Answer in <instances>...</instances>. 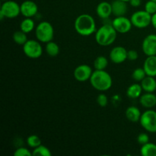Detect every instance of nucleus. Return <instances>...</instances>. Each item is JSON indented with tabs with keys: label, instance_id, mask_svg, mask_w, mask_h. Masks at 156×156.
I'll use <instances>...</instances> for the list:
<instances>
[{
	"label": "nucleus",
	"instance_id": "obj_37",
	"mask_svg": "<svg viewBox=\"0 0 156 156\" xmlns=\"http://www.w3.org/2000/svg\"><path fill=\"white\" fill-rule=\"evenodd\" d=\"M2 1H3V2H5V1H7V0H2Z\"/></svg>",
	"mask_w": 156,
	"mask_h": 156
},
{
	"label": "nucleus",
	"instance_id": "obj_25",
	"mask_svg": "<svg viewBox=\"0 0 156 156\" xmlns=\"http://www.w3.org/2000/svg\"><path fill=\"white\" fill-rule=\"evenodd\" d=\"M108 66V59L104 56H99L94 59V66L95 69L105 70Z\"/></svg>",
	"mask_w": 156,
	"mask_h": 156
},
{
	"label": "nucleus",
	"instance_id": "obj_35",
	"mask_svg": "<svg viewBox=\"0 0 156 156\" xmlns=\"http://www.w3.org/2000/svg\"><path fill=\"white\" fill-rule=\"evenodd\" d=\"M151 24L153 26L154 28L156 30V13L152 15V22H151Z\"/></svg>",
	"mask_w": 156,
	"mask_h": 156
},
{
	"label": "nucleus",
	"instance_id": "obj_36",
	"mask_svg": "<svg viewBox=\"0 0 156 156\" xmlns=\"http://www.w3.org/2000/svg\"><path fill=\"white\" fill-rule=\"evenodd\" d=\"M122 1L126 2H129V1H130V0H122Z\"/></svg>",
	"mask_w": 156,
	"mask_h": 156
},
{
	"label": "nucleus",
	"instance_id": "obj_12",
	"mask_svg": "<svg viewBox=\"0 0 156 156\" xmlns=\"http://www.w3.org/2000/svg\"><path fill=\"white\" fill-rule=\"evenodd\" d=\"M127 50L121 46L114 47L110 53V59L112 62L120 64L127 59Z\"/></svg>",
	"mask_w": 156,
	"mask_h": 156
},
{
	"label": "nucleus",
	"instance_id": "obj_8",
	"mask_svg": "<svg viewBox=\"0 0 156 156\" xmlns=\"http://www.w3.org/2000/svg\"><path fill=\"white\" fill-rule=\"evenodd\" d=\"M0 13L5 18H15L21 14V7L18 3L12 0H7L2 4Z\"/></svg>",
	"mask_w": 156,
	"mask_h": 156
},
{
	"label": "nucleus",
	"instance_id": "obj_32",
	"mask_svg": "<svg viewBox=\"0 0 156 156\" xmlns=\"http://www.w3.org/2000/svg\"><path fill=\"white\" fill-rule=\"evenodd\" d=\"M97 103L102 108H105L108 104V98L105 94H100L97 97Z\"/></svg>",
	"mask_w": 156,
	"mask_h": 156
},
{
	"label": "nucleus",
	"instance_id": "obj_27",
	"mask_svg": "<svg viewBox=\"0 0 156 156\" xmlns=\"http://www.w3.org/2000/svg\"><path fill=\"white\" fill-rule=\"evenodd\" d=\"M147 76L145 72L144 69L143 68H137L136 69H134V71L132 73V78L133 79H134L136 82H141L143 79H145V77Z\"/></svg>",
	"mask_w": 156,
	"mask_h": 156
},
{
	"label": "nucleus",
	"instance_id": "obj_31",
	"mask_svg": "<svg viewBox=\"0 0 156 156\" xmlns=\"http://www.w3.org/2000/svg\"><path fill=\"white\" fill-rule=\"evenodd\" d=\"M149 142V136L147 133H142L139 134L137 136V143L140 145L143 146V145L146 144Z\"/></svg>",
	"mask_w": 156,
	"mask_h": 156
},
{
	"label": "nucleus",
	"instance_id": "obj_20",
	"mask_svg": "<svg viewBox=\"0 0 156 156\" xmlns=\"http://www.w3.org/2000/svg\"><path fill=\"white\" fill-rule=\"evenodd\" d=\"M143 91L141 84H133V85H129L126 89V95L128 98L132 99L140 98V96L142 95Z\"/></svg>",
	"mask_w": 156,
	"mask_h": 156
},
{
	"label": "nucleus",
	"instance_id": "obj_15",
	"mask_svg": "<svg viewBox=\"0 0 156 156\" xmlns=\"http://www.w3.org/2000/svg\"><path fill=\"white\" fill-rule=\"evenodd\" d=\"M127 2L122 0H114L111 2L112 15L116 17L124 16L127 12Z\"/></svg>",
	"mask_w": 156,
	"mask_h": 156
},
{
	"label": "nucleus",
	"instance_id": "obj_10",
	"mask_svg": "<svg viewBox=\"0 0 156 156\" xmlns=\"http://www.w3.org/2000/svg\"><path fill=\"white\" fill-rule=\"evenodd\" d=\"M142 50L145 55L155 56L156 55V34H150L144 38L142 44Z\"/></svg>",
	"mask_w": 156,
	"mask_h": 156
},
{
	"label": "nucleus",
	"instance_id": "obj_26",
	"mask_svg": "<svg viewBox=\"0 0 156 156\" xmlns=\"http://www.w3.org/2000/svg\"><path fill=\"white\" fill-rule=\"evenodd\" d=\"M33 156H51L52 153L50 152V149L47 146L40 145L37 147L34 148L32 152Z\"/></svg>",
	"mask_w": 156,
	"mask_h": 156
},
{
	"label": "nucleus",
	"instance_id": "obj_16",
	"mask_svg": "<svg viewBox=\"0 0 156 156\" xmlns=\"http://www.w3.org/2000/svg\"><path fill=\"white\" fill-rule=\"evenodd\" d=\"M140 104L143 108L151 109L156 105V95L153 92H146L140 97Z\"/></svg>",
	"mask_w": 156,
	"mask_h": 156
},
{
	"label": "nucleus",
	"instance_id": "obj_11",
	"mask_svg": "<svg viewBox=\"0 0 156 156\" xmlns=\"http://www.w3.org/2000/svg\"><path fill=\"white\" fill-rule=\"evenodd\" d=\"M92 73L93 70L90 66L87 64H82L75 69L73 72V76L76 80L82 82L89 80Z\"/></svg>",
	"mask_w": 156,
	"mask_h": 156
},
{
	"label": "nucleus",
	"instance_id": "obj_4",
	"mask_svg": "<svg viewBox=\"0 0 156 156\" xmlns=\"http://www.w3.org/2000/svg\"><path fill=\"white\" fill-rule=\"evenodd\" d=\"M35 36L37 41L41 43H47L53 41L54 37V29L48 21H41L35 28Z\"/></svg>",
	"mask_w": 156,
	"mask_h": 156
},
{
	"label": "nucleus",
	"instance_id": "obj_24",
	"mask_svg": "<svg viewBox=\"0 0 156 156\" xmlns=\"http://www.w3.org/2000/svg\"><path fill=\"white\" fill-rule=\"evenodd\" d=\"M12 38L15 44H18V45L23 46L27 41V37L26 35V33H24L21 30L15 31L12 35Z\"/></svg>",
	"mask_w": 156,
	"mask_h": 156
},
{
	"label": "nucleus",
	"instance_id": "obj_38",
	"mask_svg": "<svg viewBox=\"0 0 156 156\" xmlns=\"http://www.w3.org/2000/svg\"><path fill=\"white\" fill-rule=\"evenodd\" d=\"M152 1H155V2H156V0H152Z\"/></svg>",
	"mask_w": 156,
	"mask_h": 156
},
{
	"label": "nucleus",
	"instance_id": "obj_18",
	"mask_svg": "<svg viewBox=\"0 0 156 156\" xmlns=\"http://www.w3.org/2000/svg\"><path fill=\"white\" fill-rule=\"evenodd\" d=\"M125 115L128 120L133 123H136V122H140L142 113L137 107L130 106L126 108L125 111Z\"/></svg>",
	"mask_w": 156,
	"mask_h": 156
},
{
	"label": "nucleus",
	"instance_id": "obj_14",
	"mask_svg": "<svg viewBox=\"0 0 156 156\" xmlns=\"http://www.w3.org/2000/svg\"><path fill=\"white\" fill-rule=\"evenodd\" d=\"M96 13L101 19H108L112 15L111 3L105 1L100 2L96 8Z\"/></svg>",
	"mask_w": 156,
	"mask_h": 156
},
{
	"label": "nucleus",
	"instance_id": "obj_2",
	"mask_svg": "<svg viewBox=\"0 0 156 156\" xmlns=\"http://www.w3.org/2000/svg\"><path fill=\"white\" fill-rule=\"evenodd\" d=\"M117 37V30L111 23L104 24L95 32V41L98 45L108 47L114 44Z\"/></svg>",
	"mask_w": 156,
	"mask_h": 156
},
{
	"label": "nucleus",
	"instance_id": "obj_29",
	"mask_svg": "<svg viewBox=\"0 0 156 156\" xmlns=\"http://www.w3.org/2000/svg\"><path fill=\"white\" fill-rule=\"evenodd\" d=\"M148 13L150 15H154L156 13V2L152 1V0H149L145 4V9Z\"/></svg>",
	"mask_w": 156,
	"mask_h": 156
},
{
	"label": "nucleus",
	"instance_id": "obj_28",
	"mask_svg": "<svg viewBox=\"0 0 156 156\" xmlns=\"http://www.w3.org/2000/svg\"><path fill=\"white\" fill-rule=\"evenodd\" d=\"M27 144L29 147L34 149L41 145V140L38 136L30 135L27 138Z\"/></svg>",
	"mask_w": 156,
	"mask_h": 156
},
{
	"label": "nucleus",
	"instance_id": "obj_9",
	"mask_svg": "<svg viewBox=\"0 0 156 156\" xmlns=\"http://www.w3.org/2000/svg\"><path fill=\"white\" fill-rule=\"evenodd\" d=\"M111 24L114 27L117 33L126 34L131 30L133 27V24L131 20L125 16L116 17L112 21Z\"/></svg>",
	"mask_w": 156,
	"mask_h": 156
},
{
	"label": "nucleus",
	"instance_id": "obj_7",
	"mask_svg": "<svg viewBox=\"0 0 156 156\" xmlns=\"http://www.w3.org/2000/svg\"><path fill=\"white\" fill-rule=\"evenodd\" d=\"M40 41L35 40H27L23 45V52L30 59H38L43 53V48Z\"/></svg>",
	"mask_w": 156,
	"mask_h": 156
},
{
	"label": "nucleus",
	"instance_id": "obj_19",
	"mask_svg": "<svg viewBox=\"0 0 156 156\" xmlns=\"http://www.w3.org/2000/svg\"><path fill=\"white\" fill-rule=\"evenodd\" d=\"M140 84L143 90L146 92H154L156 91V79L153 76H146Z\"/></svg>",
	"mask_w": 156,
	"mask_h": 156
},
{
	"label": "nucleus",
	"instance_id": "obj_3",
	"mask_svg": "<svg viewBox=\"0 0 156 156\" xmlns=\"http://www.w3.org/2000/svg\"><path fill=\"white\" fill-rule=\"evenodd\" d=\"M89 80L91 86L99 91H108L113 85L111 75L105 70L95 69V71H93Z\"/></svg>",
	"mask_w": 156,
	"mask_h": 156
},
{
	"label": "nucleus",
	"instance_id": "obj_22",
	"mask_svg": "<svg viewBox=\"0 0 156 156\" xmlns=\"http://www.w3.org/2000/svg\"><path fill=\"white\" fill-rule=\"evenodd\" d=\"M20 28L24 33H30L35 28L34 21L32 19V18H25L21 22Z\"/></svg>",
	"mask_w": 156,
	"mask_h": 156
},
{
	"label": "nucleus",
	"instance_id": "obj_17",
	"mask_svg": "<svg viewBox=\"0 0 156 156\" xmlns=\"http://www.w3.org/2000/svg\"><path fill=\"white\" fill-rule=\"evenodd\" d=\"M143 69L146 75L149 76H156V55L147 56L143 62Z\"/></svg>",
	"mask_w": 156,
	"mask_h": 156
},
{
	"label": "nucleus",
	"instance_id": "obj_34",
	"mask_svg": "<svg viewBox=\"0 0 156 156\" xmlns=\"http://www.w3.org/2000/svg\"><path fill=\"white\" fill-rule=\"evenodd\" d=\"M129 4L133 7L137 8L141 5V0H130L129 1Z\"/></svg>",
	"mask_w": 156,
	"mask_h": 156
},
{
	"label": "nucleus",
	"instance_id": "obj_1",
	"mask_svg": "<svg viewBox=\"0 0 156 156\" xmlns=\"http://www.w3.org/2000/svg\"><path fill=\"white\" fill-rule=\"evenodd\" d=\"M76 31L81 36L88 37L96 32V23L94 18L88 14H82L74 22Z\"/></svg>",
	"mask_w": 156,
	"mask_h": 156
},
{
	"label": "nucleus",
	"instance_id": "obj_21",
	"mask_svg": "<svg viewBox=\"0 0 156 156\" xmlns=\"http://www.w3.org/2000/svg\"><path fill=\"white\" fill-rule=\"evenodd\" d=\"M140 153L143 156H156V144L149 142L143 145L140 149Z\"/></svg>",
	"mask_w": 156,
	"mask_h": 156
},
{
	"label": "nucleus",
	"instance_id": "obj_6",
	"mask_svg": "<svg viewBox=\"0 0 156 156\" xmlns=\"http://www.w3.org/2000/svg\"><path fill=\"white\" fill-rule=\"evenodd\" d=\"M133 26L137 28H146L151 24L152 15L148 13L146 10H140L134 12L130 18Z\"/></svg>",
	"mask_w": 156,
	"mask_h": 156
},
{
	"label": "nucleus",
	"instance_id": "obj_5",
	"mask_svg": "<svg viewBox=\"0 0 156 156\" xmlns=\"http://www.w3.org/2000/svg\"><path fill=\"white\" fill-rule=\"evenodd\" d=\"M140 125L146 131L152 133H156V111L148 109L142 114L140 120Z\"/></svg>",
	"mask_w": 156,
	"mask_h": 156
},
{
	"label": "nucleus",
	"instance_id": "obj_13",
	"mask_svg": "<svg viewBox=\"0 0 156 156\" xmlns=\"http://www.w3.org/2000/svg\"><path fill=\"white\" fill-rule=\"evenodd\" d=\"M21 14L25 18H33L37 15L38 6L34 1L26 0L21 5Z\"/></svg>",
	"mask_w": 156,
	"mask_h": 156
},
{
	"label": "nucleus",
	"instance_id": "obj_30",
	"mask_svg": "<svg viewBox=\"0 0 156 156\" xmlns=\"http://www.w3.org/2000/svg\"><path fill=\"white\" fill-rule=\"evenodd\" d=\"M15 156H30L32 155V152L28 149L24 147L18 148L14 152Z\"/></svg>",
	"mask_w": 156,
	"mask_h": 156
},
{
	"label": "nucleus",
	"instance_id": "obj_33",
	"mask_svg": "<svg viewBox=\"0 0 156 156\" xmlns=\"http://www.w3.org/2000/svg\"><path fill=\"white\" fill-rule=\"evenodd\" d=\"M139 58V53L136 50H130L127 52V59L130 61H136Z\"/></svg>",
	"mask_w": 156,
	"mask_h": 156
},
{
	"label": "nucleus",
	"instance_id": "obj_23",
	"mask_svg": "<svg viewBox=\"0 0 156 156\" xmlns=\"http://www.w3.org/2000/svg\"><path fill=\"white\" fill-rule=\"evenodd\" d=\"M45 50L47 55L53 57L56 56L59 53V47L56 43L51 41L46 44Z\"/></svg>",
	"mask_w": 156,
	"mask_h": 156
}]
</instances>
